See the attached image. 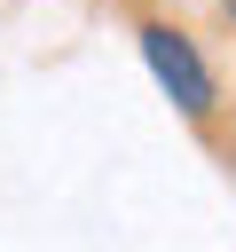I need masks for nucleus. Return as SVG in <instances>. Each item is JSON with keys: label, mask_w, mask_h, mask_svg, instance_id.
Returning <instances> with one entry per match:
<instances>
[{"label": "nucleus", "mask_w": 236, "mask_h": 252, "mask_svg": "<svg viewBox=\"0 0 236 252\" xmlns=\"http://www.w3.org/2000/svg\"><path fill=\"white\" fill-rule=\"evenodd\" d=\"M142 55H149L157 87H165L189 118H205V110H212V71H205V55H197V39H189V32H173V24H142Z\"/></svg>", "instance_id": "1"}, {"label": "nucleus", "mask_w": 236, "mask_h": 252, "mask_svg": "<svg viewBox=\"0 0 236 252\" xmlns=\"http://www.w3.org/2000/svg\"><path fill=\"white\" fill-rule=\"evenodd\" d=\"M220 8H228V16H236V0H220Z\"/></svg>", "instance_id": "2"}]
</instances>
